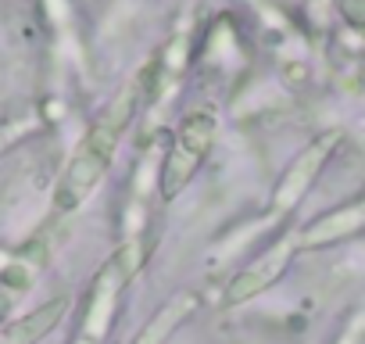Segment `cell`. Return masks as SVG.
Segmentation results:
<instances>
[{"label":"cell","mask_w":365,"mask_h":344,"mask_svg":"<svg viewBox=\"0 0 365 344\" xmlns=\"http://www.w3.org/2000/svg\"><path fill=\"white\" fill-rule=\"evenodd\" d=\"M140 90H143V76L136 83H129L108 108L104 115L86 129L83 143L76 147V154L68 158L61 180L54 187V208L58 212H76L104 180V172L111 168V158H115V147L136 111V101H140Z\"/></svg>","instance_id":"cell-1"},{"label":"cell","mask_w":365,"mask_h":344,"mask_svg":"<svg viewBox=\"0 0 365 344\" xmlns=\"http://www.w3.org/2000/svg\"><path fill=\"white\" fill-rule=\"evenodd\" d=\"M215 129H219V122L208 108L182 115V122L172 133V147L165 154V165H161V198L165 201H175L182 194V187L197 176V168L208 161L212 143H215Z\"/></svg>","instance_id":"cell-2"},{"label":"cell","mask_w":365,"mask_h":344,"mask_svg":"<svg viewBox=\"0 0 365 344\" xmlns=\"http://www.w3.org/2000/svg\"><path fill=\"white\" fill-rule=\"evenodd\" d=\"M287 258H290V248H276V251H269V255H262V258H255V265H247V269H240L233 280H230V287H226V294H222V305H244V301H251L255 294H262V290H269L279 276H283V269H287Z\"/></svg>","instance_id":"cell-3"},{"label":"cell","mask_w":365,"mask_h":344,"mask_svg":"<svg viewBox=\"0 0 365 344\" xmlns=\"http://www.w3.org/2000/svg\"><path fill=\"white\" fill-rule=\"evenodd\" d=\"M65 312H68V298H54V301L0 326V344H40L65 319Z\"/></svg>","instance_id":"cell-4"},{"label":"cell","mask_w":365,"mask_h":344,"mask_svg":"<svg viewBox=\"0 0 365 344\" xmlns=\"http://www.w3.org/2000/svg\"><path fill=\"white\" fill-rule=\"evenodd\" d=\"M187 308H190V298H179V301H172L168 308H161L150 323H147V330L136 337V344H161L179 323H182V315H187Z\"/></svg>","instance_id":"cell-5"},{"label":"cell","mask_w":365,"mask_h":344,"mask_svg":"<svg viewBox=\"0 0 365 344\" xmlns=\"http://www.w3.org/2000/svg\"><path fill=\"white\" fill-rule=\"evenodd\" d=\"M336 11L347 26L365 29V0H336Z\"/></svg>","instance_id":"cell-6"},{"label":"cell","mask_w":365,"mask_h":344,"mask_svg":"<svg viewBox=\"0 0 365 344\" xmlns=\"http://www.w3.org/2000/svg\"><path fill=\"white\" fill-rule=\"evenodd\" d=\"M0 276H4V280H19V287H26V283H29V273L22 269V262H19V258H11L8 251H0Z\"/></svg>","instance_id":"cell-7"}]
</instances>
